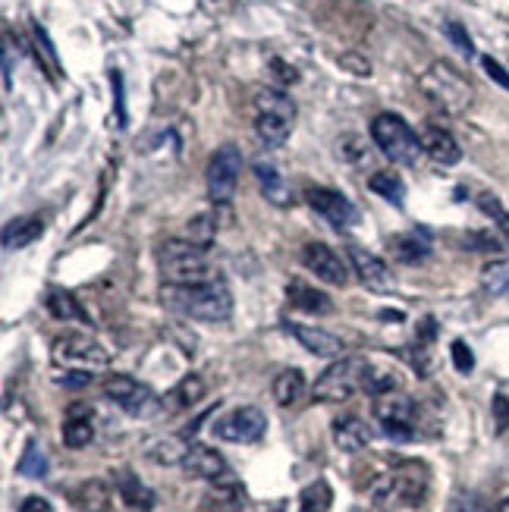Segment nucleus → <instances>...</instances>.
Returning <instances> with one entry per match:
<instances>
[{
	"instance_id": "1",
	"label": "nucleus",
	"mask_w": 509,
	"mask_h": 512,
	"mask_svg": "<svg viewBox=\"0 0 509 512\" xmlns=\"http://www.w3.org/2000/svg\"><path fill=\"white\" fill-rule=\"evenodd\" d=\"M161 302L176 311V315L192 318V321H205V324H220L233 315V296L230 286L224 280H211V283H195V286H161Z\"/></svg>"
},
{
	"instance_id": "2",
	"label": "nucleus",
	"mask_w": 509,
	"mask_h": 512,
	"mask_svg": "<svg viewBox=\"0 0 509 512\" xmlns=\"http://www.w3.org/2000/svg\"><path fill=\"white\" fill-rule=\"evenodd\" d=\"M158 267L164 283L173 286H195V283H211L217 280L214 264L208 261L205 249L198 242L186 239H167L158 246Z\"/></svg>"
},
{
	"instance_id": "3",
	"label": "nucleus",
	"mask_w": 509,
	"mask_h": 512,
	"mask_svg": "<svg viewBox=\"0 0 509 512\" xmlns=\"http://www.w3.org/2000/svg\"><path fill=\"white\" fill-rule=\"evenodd\" d=\"M418 88L428 95L431 104H437L444 114H453V117L466 114V110L472 107V101H475L472 82L462 76L456 66H450L444 60H437V63L428 66V70L422 73V79H418Z\"/></svg>"
},
{
	"instance_id": "4",
	"label": "nucleus",
	"mask_w": 509,
	"mask_h": 512,
	"mask_svg": "<svg viewBox=\"0 0 509 512\" xmlns=\"http://www.w3.org/2000/svg\"><path fill=\"white\" fill-rule=\"evenodd\" d=\"M296 123V104L280 88H261L255 95V132L268 148H280Z\"/></svg>"
},
{
	"instance_id": "5",
	"label": "nucleus",
	"mask_w": 509,
	"mask_h": 512,
	"mask_svg": "<svg viewBox=\"0 0 509 512\" xmlns=\"http://www.w3.org/2000/svg\"><path fill=\"white\" fill-rule=\"evenodd\" d=\"M371 142L378 145V151L387 161L412 167L418 164L422 154V139L415 136V129L400 117V114H378L371 120Z\"/></svg>"
},
{
	"instance_id": "6",
	"label": "nucleus",
	"mask_w": 509,
	"mask_h": 512,
	"mask_svg": "<svg viewBox=\"0 0 509 512\" xmlns=\"http://www.w3.org/2000/svg\"><path fill=\"white\" fill-rule=\"evenodd\" d=\"M374 418L393 443H409L418 437V406L403 390H387L374 396Z\"/></svg>"
},
{
	"instance_id": "7",
	"label": "nucleus",
	"mask_w": 509,
	"mask_h": 512,
	"mask_svg": "<svg viewBox=\"0 0 509 512\" xmlns=\"http://www.w3.org/2000/svg\"><path fill=\"white\" fill-rule=\"evenodd\" d=\"M428 494V469L418 462H403L400 469H393L374 484V500L381 506H418Z\"/></svg>"
},
{
	"instance_id": "8",
	"label": "nucleus",
	"mask_w": 509,
	"mask_h": 512,
	"mask_svg": "<svg viewBox=\"0 0 509 512\" xmlns=\"http://www.w3.org/2000/svg\"><path fill=\"white\" fill-rule=\"evenodd\" d=\"M51 359L60 371H79V374H95L110 365V352L95 343L92 337L82 333H66V337L54 340Z\"/></svg>"
},
{
	"instance_id": "9",
	"label": "nucleus",
	"mask_w": 509,
	"mask_h": 512,
	"mask_svg": "<svg viewBox=\"0 0 509 512\" xmlns=\"http://www.w3.org/2000/svg\"><path fill=\"white\" fill-rule=\"evenodd\" d=\"M368 359H340L330 365L315 384V399L321 403H346L359 390H365V377H368Z\"/></svg>"
},
{
	"instance_id": "10",
	"label": "nucleus",
	"mask_w": 509,
	"mask_h": 512,
	"mask_svg": "<svg viewBox=\"0 0 509 512\" xmlns=\"http://www.w3.org/2000/svg\"><path fill=\"white\" fill-rule=\"evenodd\" d=\"M104 396L110 399V403H117L132 418H158L167 409L164 399L154 393L151 387L139 384L136 377H126V374L107 377V381H104Z\"/></svg>"
},
{
	"instance_id": "11",
	"label": "nucleus",
	"mask_w": 509,
	"mask_h": 512,
	"mask_svg": "<svg viewBox=\"0 0 509 512\" xmlns=\"http://www.w3.org/2000/svg\"><path fill=\"white\" fill-rule=\"evenodd\" d=\"M239 170H242V151L227 142V145H220L214 154H211V161H208V195H211V202L217 205H227L233 192H236V180H239Z\"/></svg>"
},
{
	"instance_id": "12",
	"label": "nucleus",
	"mask_w": 509,
	"mask_h": 512,
	"mask_svg": "<svg viewBox=\"0 0 509 512\" xmlns=\"http://www.w3.org/2000/svg\"><path fill=\"white\" fill-rule=\"evenodd\" d=\"M268 431V418L258 406H239L214 421V434L227 443H255Z\"/></svg>"
},
{
	"instance_id": "13",
	"label": "nucleus",
	"mask_w": 509,
	"mask_h": 512,
	"mask_svg": "<svg viewBox=\"0 0 509 512\" xmlns=\"http://www.w3.org/2000/svg\"><path fill=\"white\" fill-rule=\"evenodd\" d=\"M308 205H312L330 227L337 230H352L359 224V208L349 202V198L337 189H327V186H312L305 192Z\"/></svg>"
},
{
	"instance_id": "14",
	"label": "nucleus",
	"mask_w": 509,
	"mask_h": 512,
	"mask_svg": "<svg viewBox=\"0 0 509 512\" xmlns=\"http://www.w3.org/2000/svg\"><path fill=\"white\" fill-rule=\"evenodd\" d=\"M302 261L318 280H324L330 286H346L349 283V267L343 264V258L334 249L324 246V242H308V246L302 249Z\"/></svg>"
},
{
	"instance_id": "15",
	"label": "nucleus",
	"mask_w": 509,
	"mask_h": 512,
	"mask_svg": "<svg viewBox=\"0 0 509 512\" xmlns=\"http://www.w3.org/2000/svg\"><path fill=\"white\" fill-rule=\"evenodd\" d=\"M346 255H349V267L356 271V277L371 289V293H387V289L393 286V277H390V267L362 246H356V242H349L346 246Z\"/></svg>"
},
{
	"instance_id": "16",
	"label": "nucleus",
	"mask_w": 509,
	"mask_h": 512,
	"mask_svg": "<svg viewBox=\"0 0 509 512\" xmlns=\"http://www.w3.org/2000/svg\"><path fill=\"white\" fill-rule=\"evenodd\" d=\"M422 151L428 154V158L434 161V164H444V167H453V164H459V158H462V148H459V142L453 139V132L450 129H444V126H425L422 129Z\"/></svg>"
},
{
	"instance_id": "17",
	"label": "nucleus",
	"mask_w": 509,
	"mask_h": 512,
	"mask_svg": "<svg viewBox=\"0 0 509 512\" xmlns=\"http://www.w3.org/2000/svg\"><path fill=\"white\" fill-rule=\"evenodd\" d=\"M183 469H186V475H192V478H205V481H217V478L230 475L227 459L220 456L217 450L205 447V443H192L189 453H186V459H183Z\"/></svg>"
},
{
	"instance_id": "18",
	"label": "nucleus",
	"mask_w": 509,
	"mask_h": 512,
	"mask_svg": "<svg viewBox=\"0 0 509 512\" xmlns=\"http://www.w3.org/2000/svg\"><path fill=\"white\" fill-rule=\"evenodd\" d=\"M92 440H95V415L85 403H76L66 412V421H63V443L73 450H82Z\"/></svg>"
},
{
	"instance_id": "19",
	"label": "nucleus",
	"mask_w": 509,
	"mask_h": 512,
	"mask_svg": "<svg viewBox=\"0 0 509 512\" xmlns=\"http://www.w3.org/2000/svg\"><path fill=\"white\" fill-rule=\"evenodd\" d=\"M286 330L293 333V337L312 352V355H321V359H334V355H343V340L334 337V333H327L321 327H305V324H286Z\"/></svg>"
},
{
	"instance_id": "20",
	"label": "nucleus",
	"mask_w": 509,
	"mask_h": 512,
	"mask_svg": "<svg viewBox=\"0 0 509 512\" xmlns=\"http://www.w3.org/2000/svg\"><path fill=\"white\" fill-rule=\"evenodd\" d=\"M371 428L368 421L359 418V415H343L334 421V443L343 450V453H359L371 443Z\"/></svg>"
},
{
	"instance_id": "21",
	"label": "nucleus",
	"mask_w": 509,
	"mask_h": 512,
	"mask_svg": "<svg viewBox=\"0 0 509 512\" xmlns=\"http://www.w3.org/2000/svg\"><path fill=\"white\" fill-rule=\"evenodd\" d=\"M387 252L393 255V261H403V264H415V261H425L431 255V236L422 230H409L400 233L387 242Z\"/></svg>"
},
{
	"instance_id": "22",
	"label": "nucleus",
	"mask_w": 509,
	"mask_h": 512,
	"mask_svg": "<svg viewBox=\"0 0 509 512\" xmlns=\"http://www.w3.org/2000/svg\"><path fill=\"white\" fill-rule=\"evenodd\" d=\"M255 176H258V186H261V195L268 198L271 205L277 208H286L293 202V192H290V183L283 180V173L277 170V164H268V161H258L255 164Z\"/></svg>"
},
{
	"instance_id": "23",
	"label": "nucleus",
	"mask_w": 509,
	"mask_h": 512,
	"mask_svg": "<svg viewBox=\"0 0 509 512\" xmlns=\"http://www.w3.org/2000/svg\"><path fill=\"white\" fill-rule=\"evenodd\" d=\"M44 233V220L41 214H22L4 227V246L7 249H26L32 242H38Z\"/></svg>"
},
{
	"instance_id": "24",
	"label": "nucleus",
	"mask_w": 509,
	"mask_h": 512,
	"mask_svg": "<svg viewBox=\"0 0 509 512\" xmlns=\"http://www.w3.org/2000/svg\"><path fill=\"white\" fill-rule=\"evenodd\" d=\"M73 506L79 512H107L110 509V491L107 484L92 478V481H82L76 491H73Z\"/></svg>"
},
{
	"instance_id": "25",
	"label": "nucleus",
	"mask_w": 509,
	"mask_h": 512,
	"mask_svg": "<svg viewBox=\"0 0 509 512\" xmlns=\"http://www.w3.org/2000/svg\"><path fill=\"white\" fill-rule=\"evenodd\" d=\"M286 296H290V305L299 311H312V315H324V311H330V299L302 280H293L290 286H286Z\"/></svg>"
},
{
	"instance_id": "26",
	"label": "nucleus",
	"mask_w": 509,
	"mask_h": 512,
	"mask_svg": "<svg viewBox=\"0 0 509 512\" xmlns=\"http://www.w3.org/2000/svg\"><path fill=\"white\" fill-rule=\"evenodd\" d=\"M368 186L374 195H381L384 202L396 205L400 208L406 202V183H403V176L400 173H393V170H378V173H371L368 176Z\"/></svg>"
},
{
	"instance_id": "27",
	"label": "nucleus",
	"mask_w": 509,
	"mask_h": 512,
	"mask_svg": "<svg viewBox=\"0 0 509 512\" xmlns=\"http://www.w3.org/2000/svg\"><path fill=\"white\" fill-rule=\"evenodd\" d=\"M302 393H305V377H302L299 368H286V371H280L274 377V399L283 409L296 406L302 399Z\"/></svg>"
},
{
	"instance_id": "28",
	"label": "nucleus",
	"mask_w": 509,
	"mask_h": 512,
	"mask_svg": "<svg viewBox=\"0 0 509 512\" xmlns=\"http://www.w3.org/2000/svg\"><path fill=\"white\" fill-rule=\"evenodd\" d=\"M202 396H205V384H202V377L189 374V377H183V381H180V384H176V387L167 393L164 406H167L170 412H180V409H189V406H195Z\"/></svg>"
},
{
	"instance_id": "29",
	"label": "nucleus",
	"mask_w": 509,
	"mask_h": 512,
	"mask_svg": "<svg viewBox=\"0 0 509 512\" xmlns=\"http://www.w3.org/2000/svg\"><path fill=\"white\" fill-rule=\"evenodd\" d=\"M117 491H120L123 503L132 506V509L148 512V509L154 506V494H151L148 487H145L136 475H132V472H120V475H117Z\"/></svg>"
},
{
	"instance_id": "30",
	"label": "nucleus",
	"mask_w": 509,
	"mask_h": 512,
	"mask_svg": "<svg viewBox=\"0 0 509 512\" xmlns=\"http://www.w3.org/2000/svg\"><path fill=\"white\" fill-rule=\"evenodd\" d=\"M48 311L57 321H88L82 305L76 302V296L66 293V289H51V293H48Z\"/></svg>"
},
{
	"instance_id": "31",
	"label": "nucleus",
	"mask_w": 509,
	"mask_h": 512,
	"mask_svg": "<svg viewBox=\"0 0 509 512\" xmlns=\"http://www.w3.org/2000/svg\"><path fill=\"white\" fill-rule=\"evenodd\" d=\"M186 453H189V443H183L180 437L154 440V443H151V450H148V456H151L154 462H161V465H173V462H180V465H183Z\"/></svg>"
},
{
	"instance_id": "32",
	"label": "nucleus",
	"mask_w": 509,
	"mask_h": 512,
	"mask_svg": "<svg viewBox=\"0 0 509 512\" xmlns=\"http://www.w3.org/2000/svg\"><path fill=\"white\" fill-rule=\"evenodd\" d=\"M330 503H334V494H330V484L327 481L308 484L305 491L299 494V512H327Z\"/></svg>"
},
{
	"instance_id": "33",
	"label": "nucleus",
	"mask_w": 509,
	"mask_h": 512,
	"mask_svg": "<svg viewBox=\"0 0 509 512\" xmlns=\"http://www.w3.org/2000/svg\"><path fill=\"white\" fill-rule=\"evenodd\" d=\"M16 472L22 478H44L48 475V456H44V450L35 440L26 443V453H22V459L16 462Z\"/></svg>"
},
{
	"instance_id": "34",
	"label": "nucleus",
	"mask_w": 509,
	"mask_h": 512,
	"mask_svg": "<svg viewBox=\"0 0 509 512\" xmlns=\"http://www.w3.org/2000/svg\"><path fill=\"white\" fill-rule=\"evenodd\" d=\"M481 286L488 289L491 296H509V258L491 261L481 271Z\"/></svg>"
},
{
	"instance_id": "35",
	"label": "nucleus",
	"mask_w": 509,
	"mask_h": 512,
	"mask_svg": "<svg viewBox=\"0 0 509 512\" xmlns=\"http://www.w3.org/2000/svg\"><path fill=\"white\" fill-rule=\"evenodd\" d=\"M343 145H340V151H343V158L356 167V170H368L371 167V151H368V145L362 142V139H356V136H346V139H340Z\"/></svg>"
},
{
	"instance_id": "36",
	"label": "nucleus",
	"mask_w": 509,
	"mask_h": 512,
	"mask_svg": "<svg viewBox=\"0 0 509 512\" xmlns=\"http://www.w3.org/2000/svg\"><path fill=\"white\" fill-rule=\"evenodd\" d=\"M450 355H453V365H456L459 374H469V371L475 368V355H472V349H469L466 340H456V343L450 346Z\"/></svg>"
},
{
	"instance_id": "37",
	"label": "nucleus",
	"mask_w": 509,
	"mask_h": 512,
	"mask_svg": "<svg viewBox=\"0 0 509 512\" xmlns=\"http://www.w3.org/2000/svg\"><path fill=\"white\" fill-rule=\"evenodd\" d=\"M444 32H447V38H450V41H453L456 48H459L462 54H466V57H472V54H475V44H472L469 32L462 29L459 22H447V26H444Z\"/></svg>"
},
{
	"instance_id": "38",
	"label": "nucleus",
	"mask_w": 509,
	"mask_h": 512,
	"mask_svg": "<svg viewBox=\"0 0 509 512\" xmlns=\"http://www.w3.org/2000/svg\"><path fill=\"white\" fill-rule=\"evenodd\" d=\"M481 66H484V73H488L500 88H506V92H509V73H506V66H500L494 57H481Z\"/></svg>"
},
{
	"instance_id": "39",
	"label": "nucleus",
	"mask_w": 509,
	"mask_h": 512,
	"mask_svg": "<svg viewBox=\"0 0 509 512\" xmlns=\"http://www.w3.org/2000/svg\"><path fill=\"white\" fill-rule=\"evenodd\" d=\"M340 63L346 66V70L359 73V76H371V63H368V60H362L359 54H346V57H340Z\"/></svg>"
},
{
	"instance_id": "40",
	"label": "nucleus",
	"mask_w": 509,
	"mask_h": 512,
	"mask_svg": "<svg viewBox=\"0 0 509 512\" xmlns=\"http://www.w3.org/2000/svg\"><path fill=\"white\" fill-rule=\"evenodd\" d=\"M19 512H54V506L44 497H26L19 506Z\"/></svg>"
},
{
	"instance_id": "41",
	"label": "nucleus",
	"mask_w": 509,
	"mask_h": 512,
	"mask_svg": "<svg viewBox=\"0 0 509 512\" xmlns=\"http://www.w3.org/2000/svg\"><path fill=\"white\" fill-rule=\"evenodd\" d=\"M497 393H500V396L506 399V403H509V381H506V384H500V390H497Z\"/></svg>"
},
{
	"instance_id": "42",
	"label": "nucleus",
	"mask_w": 509,
	"mask_h": 512,
	"mask_svg": "<svg viewBox=\"0 0 509 512\" xmlns=\"http://www.w3.org/2000/svg\"><path fill=\"white\" fill-rule=\"evenodd\" d=\"M500 512H509V497H506V500L500 503Z\"/></svg>"
}]
</instances>
